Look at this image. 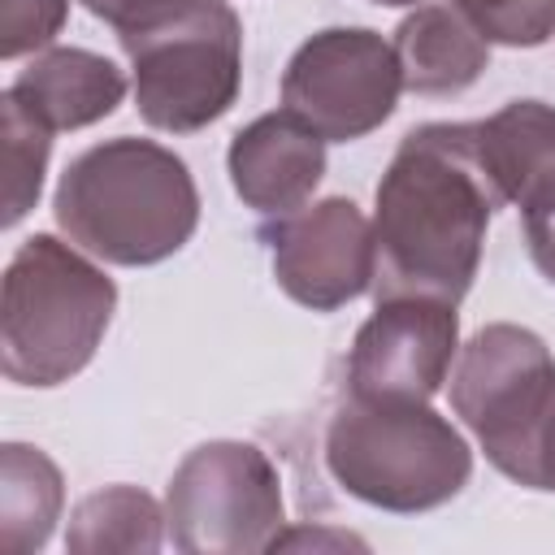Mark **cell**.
<instances>
[{
    "label": "cell",
    "mask_w": 555,
    "mask_h": 555,
    "mask_svg": "<svg viewBox=\"0 0 555 555\" xmlns=\"http://www.w3.org/2000/svg\"><path fill=\"white\" fill-rule=\"evenodd\" d=\"M390 43L403 69V91L412 95H455L490 65V43L451 0L416 4L395 26Z\"/></svg>",
    "instance_id": "obj_13"
},
{
    "label": "cell",
    "mask_w": 555,
    "mask_h": 555,
    "mask_svg": "<svg viewBox=\"0 0 555 555\" xmlns=\"http://www.w3.org/2000/svg\"><path fill=\"white\" fill-rule=\"evenodd\" d=\"M65 507V477L48 451L30 442L0 447V546L9 555L39 551Z\"/></svg>",
    "instance_id": "obj_15"
},
{
    "label": "cell",
    "mask_w": 555,
    "mask_h": 555,
    "mask_svg": "<svg viewBox=\"0 0 555 555\" xmlns=\"http://www.w3.org/2000/svg\"><path fill=\"white\" fill-rule=\"evenodd\" d=\"M486 43L542 48L555 39V0H451Z\"/></svg>",
    "instance_id": "obj_18"
},
{
    "label": "cell",
    "mask_w": 555,
    "mask_h": 555,
    "mask_svg": "<svg viewBox=\"0 0 555 555\" xmlns=\"http://www.w3.org/2000/svg\"><path fill=\"white\" fill-rule=\"evenodd\" d=\"M325 468L351 499L416 516L468 486L473 447L429 403L347 395L325 425Z\"/></svg>",
    "instance_id": "obj_4"
},
{
    "label": "cell",
    "mask_w": 555,
    "mask_h": 555,
    "mask_svg": "<svg viewBox=\"0 0 555 555\" xmlns=\"http://www.w3.org/2000/svg\"><path fill=\"white\" fill-rule=\"evenodd\" d=\"M52 217L74 247L104 264H160L199 225V191L178 152L117 134L78 152L52 195Z\"/></svg>",
    "instance_id": "obj_2"
},
{
    "label": "cell",
    "mask_w": 555,
    "mask_h": 555,
    "mask_svg": "<svg viewBox=\"0 0 555 555\" xmlns=\"http://www.w3.org/2000/svg\"><path fill=\"white\" fill-rule=\"evenodd\" d=\"M165 520L173 546L186 555L273 551L286 525L278 464L256 442H199L169 477Z\"/></svg>",
    "instance_id": "obj_7"
},
{
    "label": "cell",
    "mask_w": 555,
    "mask_h": 555,
    "mask_svg": "<svg viewBox=\"0 0 555 555\" xmlns=\"http://www.w3.org/2000/svg\"><path fill=\"white\" fill-rule=\"evenodd\" d=\"M0 117H4V225H17L39 204L52 156V130L35 113H26L9 91L0 95Z\"/></svg>",
    "instance_id": "obj_17"
},
{
    "label": "cell",
    "mask_w": 555,
    "mask_h": 555,
    "mask_svg": "<svg viewBox=\"0 0 555 555\" xmlns=\"http://www.w3.org/2000/svg\"><path fill=\"white\" fill-rule=\"evenodd\" d=\"M460 356L455 304L395 295L377 299L347 351V395L429 403Z\"/></svg>",
    "instance_id": "obj_9"
},
{
    "label": "cell",
    "mask_w": 555,
    "mask_h": 555,
    "mask_svg": "<svg viewBox=\"0 0 555 555\" xmlns=\"http://www.w3.org/2000/svg\"><path fill=\"white\" fill-rule=\"evenodd\" d=\"M117 308V282L56 234H30L4 269L0 369L13 386H61L91 364Z\"/></svg>",
    "instance_id": "obj_3"
},
{
    "label": "cell",
    "mask_w": 555,
    "mask_h": 555,
    "mask_svg": "<svg viewBox=\"0 0 555 555\" xmlns=\"http://www.w3.org/2000/svg\"><path fill=\"white\" fill-rule=\"evenodd\" d=\"M152 130L195 134L225 117L243 87V22L230 0H156L113 30Z\"/></svg>",
    "instance_id": "obj_5"
},
{
    "label": "cell",
    "mask_w": 555,
    "mask_h": 555,
    "mask_svg": "<svg viewBox=\"0 0 555 555\" xmlns=\"http://www.w3.org/2000/svg\"><path fill=\"white\" fill-rule=\"evenodd\" d=\"M494 208H503L473 121L412 126L373 195V299L421 295L460 304L481 269Z\"/></svg>",
    "instance_id": "obj_1"
},
{
    "label": "cell",
    "mask_w": 555,
    "mask_h": 555,
    "mask_svg": "<svg viewBox=\"0 0 555 555\" xmlns=\"http://www.w3.org/2000/svg\"><path fill=\"white\" fill-rule=\"evenodd\" d=\"M147 4H156V0H82V9L91 13V17H100L104 26H126L134 13H143Z\"/></svg>",
    "instance_id": "obj_22"
},
{
    "label": "cell",
    "mask_w": 555,
    "mask_h": 555,
    "mask_svg": "<svg viewBox=\"0 0 555 555\" xmlns=\"http://www.w3.org/2000/svg\"><path fill=\"white\" fill-rule=\"evenodd\" d=\"M165 507L139 486H104L74 503L65 546L74 555L104 551H160L165 546Z\"/></svg>",
    "instance_id": "obj_16"
},
{
    "label": "cell",
    "mask_w": 555,
    "mask_h": 555,
    "mask_svg": "<svg viewBox=\"0 0 555 555\" xmlns=\"http://www.w3.org/2000/svg\"><path fill=\"white\" fill-rule=\"evenodd\" d=\"M69 13V0H0V56H35L52 48Z\"/></svg>",
    "instance_id": "obj_19"
},
{
    "label": "cell",
    "mask_w": 555,
    "mask_h": 555,
    "mask_svg": "<svg viewBox=\"0 0 555 555\" xmlns=\"http://www.w3.org/2000/svg\"><path fill=\"white\" fill-rule=\"evenodd\" d=\"M451 408L473 429L486 460L525 486L533 442L555 408V356L542 334L512 321L477 330L460 347Z\"/></svg>",
    "instance_id": "obj_6"
},
{
    "label": "cell",
    "mask_w": 555,
    "mask_h": 555,
    "mask_svg": "<svg viewBox=\"0 0 555 555\" xmlns=\"http://www.w3.org/2000/svg\"><path fill=\"white\" fill-rule=\"evenodd\" d=\"M373 4H390V9H399V4H421V0H373Z\"/></svg>",
    "instance_id": "obj_23"
},
{
    "label": "cell",
    "mask_w": 555,
    "mask_h": 555,
    "mask_svg": "<svg viewBox=\"0 0 555 555\" xmlns=\"http://www.w3.org/2000/svg\"><path fill=\"white\" fill-rule=\"evenodd\" d=\"M273 282L312 312H334L373 291V221L347 199L325 195L260 225Z\"/></svg>",
    "instance_id": "obj_10"
},
{
    "label": "cell",
    "mask_w": 555,
    "mask_h": 555,
    "mask_svg": "<svg viewBox=\"0 0 555 555\" xmlns=\"http://www.w3.org/2000/svg\"><path fill=\"white\" fill-rule=\"evenodd\" d=\"M234 195L260 217H286L312 199L325 178V139L291 108L247 121L225 152Z\"/></svg>",
    "instance_id": "obj_11"
},
{
    "label": "cell",
    "mask_w": 555,
    "mask_h": 555,
    "mask_svg": "<svg viewBox=\"0 0 555 555\" xmlns=\"http://www.w3.org/2000/svg\"><path fill=\"white\" fill-rule=\"evenodd\" d=\"M520 217H525V247H529V260H533V269L555 286V182H546L542 191H533V195L520 204Z\"/></svg>",
    "instance_id": "obj_20"
},
{
    "label": "cell",
    "mask_w": 555,
    "mask_h": 555,
    "mask_svg": "<svg viewBox=\"0 0 555 555\" xmlns=\"http://www.w3.org/2000/svg\"><path fill=\"white\" fill-rule=\"evenodd\" d=\"M525 490H546L555 494V408L533 442V455H529V473H525Z\"/></svg>",
    "instance_id": "obj_21"
},
{
    "label": "cell",
    "mask_w": 555,
    "mask_h": 555,
    "mask_svg": "<svg viewBox=\"0 0 555 555\" xmlns=\"http://www.w3.org/2000/svg\"><path fill=\"white\" fill-rule=\"evenodd\" d=\"M403 69L395 43L369 26H325L308 35L282 74V104L325 143H356L399 108Z\"/></svg>",
    "instance_id": "obj_8"
},
{
    "label": "cell",
    "mask_w": 555,
    "mask_h": 555,
    "mask_svg": "<svg viewBox=\"0 0 555 555\" xmlns=\"http://www.w3.org/2000/svg\"><path fill=\"white\" fill-rule=\"evenodd\" d=\"M126 74L91 48H43L4 91L56 134L113 117L126 100Z\"/></svg>",
    "instance_id": "obj_12"
},
{
    "label": "cell",
    "mask_w": 555,
    "mask_h": 555,
    "mask_svg": "<svg viewBox=\"0 0 555 555\" xmlns=\"http://www.w3.org/2000/svg\"><path fill=\"white\" fill-rule=\"evenodd\" d=\"M477 156L503 204H525L533 191L555 182V104L512 100L486 121H473Z\"/></svg>",
    "instance_id": "obj_14"
}]
</instances>
